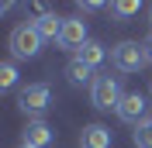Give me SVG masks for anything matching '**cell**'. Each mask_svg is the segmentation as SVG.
Here are the masks:
<instances>
[{"label": "cell", "mask_w": 152, "mask_h": 148, "mask_svg": "<svg viewBox=\"0 0 152 148\" xmlns=\"http://www.w3.org/2000/svg\"><path fill=\"white\" fill-rule=\"evenodd\" d=\"M76 59L83 65H90V69H97V65L104 62V45H100V41H86V45L76 52Z\"/></svg>", "instance_id": "11"}, {"label": "cell", "mask_w": 152, "mask_h": 148, "mask_svg": "<svg viewBox=\"0 0 152 148\" xmlns=\"http://www.w3.org/2000/svg\"><path fill=\"white\" fill-rule=\"evenodd\" d=\"M14 83H18V69H14V62H4L0 65V90H10Z\"/></svg>", "instance_id": "13"}, {"label": "cell", "mask_w": 152, "mask_h": 148, "mask_svg": "<svg viewBox=\"0 0 152 148\" xmlns=\"http://www.w3.org/2000/svg\"><path fill=\"white\" fill-rule=\"evenodd\" d=\"M80 148H111V128H104V124H86L80 131Z\"/></svg>", "instance_id": "8"}, {"label": "cell", "mask_w": 152, "mask_h": 148, "mask_svg": "<svg viewBox=\"0 0 152 148\" xmlns=\"http://www.w3.org/2000/svg\"><path fill=\"white\" fill-rule=\"evenodd\" d=\"M10 52L18 59H35L42 52V35L35 31V24H18L10 31Z\"/></svg>", "instance_id": "3"}, {"label": "cell", "mask_w": 152, "mask_h": 148, "mask_svg": "<svg viewBox=\"0 0 152 148\" xmlns=\"http://www.w3.org/2000/svg\"><path fill=\"white\" fill-rule=\"evenodd\" d=\"M18 148H28V145H18Z\"/></svg>", "instance_id": "16"}, {"label": "cell", "mask_w": 152, "mask_h": 148, "mask_svg": "<svg viewBox=\"0 0 152 148\" xmlns=\"http://www.w3.org/2000/svg\"><path fill=\"white\" fill-rule=\"evenodd\" d=\"M135 148H152V120H142L135 128Z\"/></svg>", "instance_id": "12"}, {"label": "cell", "mask_w": 152, "mask_h": 148, "mask_svg": "<svg viewBox=\"0 0 152 148\" xmlns=\"http://www.w3.org/2000/svg\"><path fill=\"white\" fill-rule=\"evenodd\" d=\"M149 17H152V7H149Z\"/></svg>", "instance_id": "17"}, {"label": "cell", "mask_w": 152, "mask_h": 148, "mask_svg": "<svg viewBox=\"0 0 152 148\" xmlns=\"http://www.w3.org/2000/svg\"><path fill=\"white\" fill-rule=\"evenodd\" d=\"M142 45H145V55H149V62H152V35H149V38H145Z\"/></svg>", "instance_id": "15"}, {"label": "cell", "mask_w": 152, "mask_h": 148, "mask_svg": "<svg viewBox=\"0 0 152 148\" xmlns=\"http://www.w3.org/2000/svg\"><path fill=\"white\" fill-rule=\"evenodd\" d=\"M31 24H35V31L42 35V41H59L66 17H59V14H42V17H35Z\"/></svg>", "instance_id": "9"}, {"label": "cell", "mask_w": 152, "mask_h": 148, "mask_svg": "<svg viewBox=\"0 0 152 148\" xmlns=\"http://www.w3.org/2000/svg\"><path fill=\"white\" fill-rule=\"evenodd\" d=\"M111 10L118 17H132V14H138V0H118V4H111Z\"/></svg>", "instance_id": "14"}, {"label": "cell", "mask_w": 152, "mask_h": 148, "mask_svg": "<svg viewBox=\"0 0 152 148\" xmlns=\"http://www.w3.org/2000/svg\"><path fill=\"white\" fill-rule=\"evenodd\" d=\"M111 62L118 73H138L149 62V55H145V45H138V41H121V45H114Z\"/></svg>", "instance_id": "1"}, {"label": "cell", "mask_w": 152, "mask_h": 148, "mask_svg": "<svg viewBox=\"0 0 152 148\" xmlns=\"http://www.w3.org/2000/svg\"><path fill=\"white\" fill-rule=\"evenodd\" d=\"M18 103H21V110H24V114H45L48 103H52V90H48L45 83H31V86L21 90Z\"/></svg>", "instance_id": "4"}, {"label": "cell", "mask_w": 152, "mask_h": 148, "mask_svg": "<svg viewBox=\"0 0 152 148\" xmlns=\"http://www.w3.org/2000/svg\"><path fill=\"white\" fill-rule=\"evenodd\" d=\"M90 73H94V69L83 65L80 59H69V62H66V79L73 86H86V83H90ZM90 86H94V83H90Z\"/></svg>", "instance_id": "10"}, {"label": "cell", "mask_w": 152, "mask_h": 148, "mask_svg": "<svg viewBox=\"0 0 152 148\" xmlns=\"http://www.w3.org/2000/svg\"><path fill=\"white\" fill-rule=\"evenodd\" d=\"M121 86H118V79L114 76H97L94 79V86H90V100H94V107L97 110H118V103H121Z\"/></svg>", "instance_id": "2"}, {"label": "cell", "mask_w": 152, "mask_h": 148, "mask_svg": "<svg viewBox=\"0 0 152 148\" xmlns=\"http://www.w3.org/2000/svg\"><path fill=\"white\" fill-rule=\"evenodd\" d=\"M86 41H90V38H86V21H80V17H66L62 35H59L56 45H59V48H66V52H80Z\"/></svg>", "instance_id": "5"}, {"label": "cell", "mask_w": 152, "mask_h": 148, "mask_svg": "<svg viewBox=\"0 0 152 148\" xmlns=\"http://www.w3.org/2000/svg\"><path fill=\"white\" fill-rule=\"evenodd\" d=\"M52 141H56V134L45 120H28V128L21 134V145H28V148H48Z\"/></svg>", "instance_id": "7"}, {"label": "cell", "mask_w": 152, "mask_h": 148, "mask_svg": "<svg viewBox=\"0 0 152 148\" xmlns=\"http://www.w3.org/2000/svg\"><path fill=\"white\" fill-rule=\"evenodd\" d=\"M145 110H149V103H145L142 93H124L121 103H118V117H121L124 124H135V128L145 120Z\"/></svg>", "instance_id": "6"}]
</instances>
